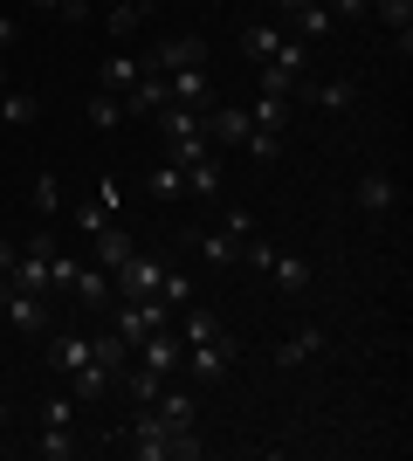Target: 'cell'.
<instances>
[{
    "label": "cell",
    "mask_w": 413,
    "mask_h": 461,
    "mask_svg": "<svg viewBox=\"0 0 413 461\" xmlns=\"http://www.w3.org/2000/svg\"><path fill=\"white\" fill-rule=\"evenodd\" d=\"M118 447L131 461H200V434H193V427H166L152 406H138V413H131V427L118 434Z\"/></svg>",
    "instance_id": "6da1fadb"
},
{
    "label": "cell",
    "mask_w": 413,
    "mask_h": 461,
    "mask_svg": "<svg viewBox=\"0 0 413 461\" xmlns=\"http://www.w3.org/2000/svg\"><path fill=\"white\" fill-rule=\"evenodd\" d=\"M0 310H7V324H14L21 338H49V330H56V296H35V289H14L7 276H0Z\"/></svg>",
    "instance_id": "7a4b0ae2"
},
{
    "label": "cell",
    "mask_w": 413,
    "mask_h": 461,
    "mask_svg": "<svg viewBox=\"0 0 413 461\" xmlns=\"http://www.w3.org/2000/svg\"><path fill=\"white\" fill-rule=\"evenodd\" d=\"M111 317H118V338L138 351L145 338H152V330H166V324H173V303H166V296H138V303L111 296Z\"/></svg>",
    "instance_id": "3957f363"
},
{
    "label": "cell",
    "mask_w": 413,
    "mask_h": 461,
    "mask_svg": "<svg viewBox=\"0 0 413 461\" xmlns=\"http://www.w3.org/2000/svg\"><path fill=\"white\" fill-rule=\"evenodd\" d=\"M235 330H220V338H207V345H186V358H179V372L193 385H220L228 372H235Z\"/></svg>",
    "instance_id": "277c9868"
},
{
    "label": "cell",
    "mask_w": 413,
    "mask_h": 461,
    "mask_svg": "<svg viewBox=\"0 0 413 461\" xmlns=\"http://www.w3.org/2000/svg\"><path fill=\"white\" fill-rule=\"evenodd\" d=\"M145 69H158V77H173V69H200L207 62V41L200 35H166V41H152V56H138Z\"/></svg>",
    "instance_id": "5b68a950"
},
{
    "label": "cell",
    "mask_w": 413,
    "mask_h": 461,
    "mask_svg": "<svg viewBox=\"0 0 413 461\" xmlns=\"http://www.w3.org/2000/svg\"><path fill=\"white\" fill-rule=\"evenodd\" d=\"M352 207L365 213V221H386V213L400 207V186H393V173L365 166V173H358V186H352Z\"/></svg>",
    "instance_id": "8992f818"
},
{
    "label": "cell",
    "mask_w": 413,
    "mask_h": 461,
    "mask_svg": "<svg viewBox=\"0 0 413 461\" xmlns=\"http://www.w3.org/2000/svg\"><path fill=\"white\" fill-rule=\"evenodd\" d=\"M324 345H331V338H324V324H296L290 338L275 345V366H283V372H303V366H317V358H324Z\"/></svg>",
    "instance_id": "52a82bcc"
},
{
    "label": "cell",
    "mask_w": 413,
    "mask_h": 461,
    "mask_svg": "<svg viewBox=\"0 0 413 461\" xmlns=\"http://www.w3.org/2000/svg\"><path fill=\"white\" fill-rule=\"evenodd\" d=\"M179 358H186V345H179V330L166 324V330H152L145 345L131 351V366H145V372H158V379H173L179 372Z\"/></svg>",
    "instance_id": "ba28073f"
},
{
    "label": "cell",
    "mask_w": 413,
    "mask_h": 461,
    "mask_svg": "<svg viewBox=\"0 0 413 461\" xmlns=\"http://www.w3.org/2000/svg\"><path fill=\"white\" fill-rule=\"evenodd\" d=\"M111 296H118V289H111V269H97V262L83 255L76 283H69V303H76V310H111Z\"/></svg>",
    "instance_id": "9c48e42d"
},
{
    "label": "cell",
    "mask_w": 413,
    "mask_h": 461,
    "mask_svg": "<svg viewBox=\"0 0 413 461\" xmlns=\"http://www.w3.org/2000/svg\"><path fill=\"white\" fill-rule=\"evenodd\" d=\"M158 276H166V262H158V255H131L111 289H118L124 303H138V296H158Z\"/></svg>",
    "instance_id": "30bf717a"
},
{
    "label": "cell",
    "mask_w": 413,
    "mask_h": 461,
    "mask_svg": "<svg viewBox=\"0 0 413 461\" xmlns=\"http://www.w3.org/2000/svg\"><path fill=\"white\" fill-rule=\"evenodd\" d=\"M166 104L207 111V104H214V77H207V62H200V69H173V77H166Z\"/></svg>",
    "instance_id": "8fae6325"
},
{
    "label": "cell",
    "mask_w": 413,
    "mask_h": 461,
    "mask_svg": "<svg viewBox=\"0 0 413 461\" xmlns=\"http://www.w3.org/2000/svg\"><path fill=\"white\" fill-rule=\"evenodd\" d=\"M193 255H200V262H207L214 276H228V269L241 262V241H235L228 228H220V221H214V228H200V234H193Z\"/></svg>",
    "instance_id": "7c38bea8"
},
{
    "label": "cell",
    "mask_w": 413,
    "mask_h": 461,
    "mask_svg": "<svg viewBox=\"0 0 413 461\" xmlns=\"http://www.w3.org/2000/svg\"><path fill=\"white\" fill-rule=\"evenodd\" d=\"M296 96L317 104V111H352V104H358V83L352 77H317V83H296Z\"/></svg>",
    "instance_id": "4fadbf2b"
},
{
    "label": "cell",
    "mask_w": 413,
    "mask_h": 461,
    "mask_svg": "<svg viewBox=\"0 0 413 461\" xmlns=\"http://www.w3.org/2000/svg\"><path fill=\"white\" fill-rule=\"evenodd\" d=\"M90 241H97V249H90V262H97V269H111V276H118L124 262H131V255H138V241H131V234L118 228V221H111V228H97V234H90Z\"/></svg>",
    "instance_id": "5bb4252c"
},
{
    "label": "cell",
    "mask_w": 413,
    "mask_h": 461,
    "mask_svg": "<svg viewBox=\"0 0 413 461\" xmlns=\"http://www.w3.org/2000/svg\"><path fill=\"white\" fill-rule=\"evenodd\" d=\"M28 207H35L41 228H49V221H62V179H56V166H41V173L28 179Z\"/></svg>",
    "instance_id": "9a60e30c"
},
{
    "label": "cell",
    "mask_w": 413,
    "mask_h": 461,
    "mask_svg": "<svg viewBox=\"0 0 413 461\" xmlns=\"http://www.w3.org/2000/svg\"><path fill=\"white\" fill-rule=\"evenodd\" d=\"M158 111H166V77H158V69H145V77L124 90V117H158Z\"/></svg>",
    "instance_id": "2e32d148"
},
{
    "label": "cell",
    "mask_w": 413,
    "mask_h": 461,
    "mask_svg": "<svg viewBox=\"0 0 413 461\" xmlns=\"http://www.w3.org/2000/svg\"><path fill=\"white\" fill-rule=\"evenodd\" d=\"M41 345H49V366H56L62 379H69V372H76L83 358H90V338H76V330H49Z\"/></svg>",
    "instance_id": "e0dca14e"
},
{
    "label": "cell",
    "mask_w": 413,
    "mask_h": 461,
    "mask_svg": "<svg viewBox=\"0 0 413 461\" xmlns=\"http://www.w3.org/2000/svg\"><path fill=\"white\" fill-rule=\"evenodd\" d=\"M220 310H207V303H186L179 310V345H207V338H220Z\"/></svg>",
    "instance_id": "ac0fdd59"
},
{
    "label": "cell",
    "mask_w": 413,
    "mask_h": 461,
    "mask_svg": "<svg viewBox=\"0 0 413 461\" xmlns=\"http://www.w3.org/2000/svg\"><path fill=\"white\" fill-rule=\"evenodd\" d=\"M35 117H41V96L35 90H14V83L0 90V124H7V131H28Z\"/></svg>",
    "instance_id": "d6986e66"
},
{
    "label": "cell",
    "mask_w": 413,
    "mask_h": 461,
    "mask_svg": "<svg viewBox=\"0 0 413 461\" xmlns=\"http://www.w3.org/2000/svg\"><path fill=\"white\" fill-rule=\"evenodd\" d=\"M337 21H331V7H324V0H303V7H296L290 14V28H283V35H296V41H317V35H331Z\"/></svg>",
    "instance_id": "ffe728a7"
},
{
    "label": "cell",
    "mask_w": 413,
    "mask_h": 461,
    "mask_svg": "<svg viewBox=\"0 0 413 461\" xmlns=\"http://www.w3.org/2000/svg\"><path fill=\"white\" fill-rule=\"evenodd\" d=\"M83 124H90V131H118V124H124V96L90 90V96H83Z\"/></svg>",
    "instance_id": "44dd1931"
},
{
    "label": "cell",
    "mask_w": 413,
    "mask_h": 461,
    "mask_svg": "<svg viewBox=\"0 0 413 461\" xmlns=\"http://www.w3.org/2000/svg\"><path fill=\"white\" fill-rule=\"evenodd\" d=\"M283 28H275V21H256V28H241V56L248 62H275V49H283Z\"/></svg>",
    "instance_id": "7402d4cb"
},
{
    "label": "cell",
    "mask_w": 413,
    "mask_h": 461,
    "mask_svg": "<svg viewBox=\"0 0 413 461\" xmlns=\"http://www.w3.org/2000/svg\"><path fill=\"white\" fill-rule=\"evenodd\" d=\"M373 14L393 28V41H400V56H413V0H373Z\"/></svg>",
    "instance_id": "603a6c76"
},
{
    "label": "cell",
    "mask_w": 413,
    "mask_h": 461,
    "mask_svg": "<svg viewBox=\"0 0 413 461\" xmlns=\"http://www.w3.org/2000/svg\"><path fill=\"white\" fill-rule=\"evenodd\" d=\"M152 413H158V420H166V427H193V393L166 379V393H158V400H152Z\"/></svg>",
    "instance_id": "cb8c5ba5"
},
{
    "label": "cell",
    "mask_w": 413,
    "mask_h": 461,
    "mask_svg": "<svg viewBox=\"0 0 413 461\" xmlns=\"http://www.w3.org/2000/svg\"><path fill=\"white\" fill-rule=\"evenodd\" d=\"M269 276H275V289H283V296H303V289H310V262H303V255H283V249H275Z\"/></svg>",
    "instance_id": "d4e9b609"
},
{
    "label": "cell",
    "mask_w": 413,
    "mask_h": 461,
    "mask_svg": "<svg viewBox=\"0 0 413 461\" xmlns=\"http://www.w3.org/2000/svg\"><path fill=\"white\" fill-rule=\"evenodd\" d=\"M138 77H145V62H138V56H111V62H103V77H97V90L124 96V90H131Z\"/></svg>",
    "instance_id": "484cf974"
},
{
    "label": "cell",
    "mask_w": 413,
    "mask_h": 461,
    "mask_svg": "<svg viewBox=\"0 0 413 461\" xmlns=\"http://www.w3.org/2000/svg\"><path fill=\"white\" fill-rule=\"evenodd\" d=\"M248 124H256V131H283V124H290V96H262V90H256Z\"/></svg>",
    "instance_id": "4316f807"
},
{
    "label": "cell",
    "mask_w": 413,
    "mask_h": 461,
    "mask_svg": "<svg viewBox=\"0 0 413 461\" xmlns=\"http://www.w3.org/2000/svg\"><path fill=\"white\" fill-rule=\"evenodd\" d=\"M145 193H152V200H186V173L166 158V166H152V173H145Z\"/></svg>",
    "instance_id": "83f0119b"
},
{
    "label": "cell",
    "mask_w": 413,
    "mask_h": 461,
    "mask_svg": "<svg viewBox=\"0 0 413 461\" xmlns=\"http://www.w3.org/2000/svg\"><path fill=\"white\" fill-rule=\"evenodd\" d=\"M186 193H193V200H220V166H214V158L186 166Z\"/></svg>",
    "instance_id": "f1b7e54d"
},
{
    "label": "cell",
    "mask_w": 413,
    "mask_h": 461,
    "mask_svg": "<svg viewBox=\"0 0 413 461\" xmlns=\"http://www.w3.org/2000/svg\"><path fill=\"white\" fill-rule=\"evenodd\" d=\"M124 385H131V406H152L158 393H166V379H158V372H145V366H124Z\"/></svg>",
    "instance_id": "f546056e"
},
{
    "label": "cell",
    "mask_w": 413,
    "mask_h": 461,
    "mask_svg": "<svg viewBox=\"0 0 413 461\" xmlns=\"http://www.w3.org/2000/svg\"><path fill=\"white\" fill-rule=\"evenodd\" d=\"M138 21H145V7H131V0H118V7H103V28H111L118 41H131V35H138Z\"/></svg>",
    "instance_id": "4dcf8cb0"
},
{
    "label": "cell",
    "mask_w": 413,
    "mask_h": 461,
    "mask_svg": "<svg viewBox=\"0 0 413 461\" xmlns=\"http://www.w3.org/2000/svg\"><path fill=\"white\" fill-rule=\"evenodd\" d=\"M35 455H41V461H69V455H76V441H69V427H41Z\"/></svg>",
    "instance_id": "1f68e13d"
},
{
    "label": "cell",
    "mask_w": 413,
    "mask_h": 461,
    "mask_svg": "<svg viewBox=\"0 0 413 461\" xmlns=\"http://www.w3.org/2000/svg\"><path fill=\"white\" fill-rule=\"evenodd\" d=\"M241 152L269 166V158H283V131H256V124H248V138H241Z\"/></svg>",
    "instance_id": "d6a6232c"
},
{
    "label": "cell",
    "mask_w": 413,
    "mask_h": 461,
    "mask_svg": "<svg viewBox=\"0 0 413 461\" xmlns=\"http://www.w3.org/2000/svg\"><path fill=\"white\" fill-rule=\"evenodd\" d=\"M269 262H275V241H269V234H248V241H241V269L269 276Z\"/></svg>",
    "instance_id": "836d02e7"
},
{
    "label": "cell",
    "mask_w": 413,
    "mask_h": 461,
    "mask_svg": "<svg viewBox=\"0 0 413 461\" xmlns=\"http://www.w3.org/2000/svg\"><path fill=\"white\" fill-rule=\"evenodd\" d=\"M69 228H76V234H97V228H111V213H103L97 200H76V207H69Z\"/></svg>",
    "instance_id": "e575fe53"
},
{
    "label": "cell",
    "mask_w": 413,
    "mask_h": 461,
    "mask_svg": "<svg viewBox=\"0 0 413 461\" xmlns=\"http://www.w3.org/2000/svg\"><path fill=\"white\" fill-rule=\"evenodd\" d=\"M158 296H166L173 310H186V303H193V276H173V269H166V276H158Z\"/></svg>",
    "instance_id": "d590c367"
},
{
    "label": "cell",
    "mask_w": 413,
    "mask_h": 461,
    "mask_svg": "<svg viewBox=\"0 0 413 461\" xmlns=\"http://www.w3.org/2000/svg\"><path fill=\"white\" fill-rule=\"evenodd\" d=\"M220 228L235 234V241H248V234H256V213H248V207H228V213H220Z\"/></svg>",
    "instance_id": "8d00e7d4"
},
{
    "label": "cell",
    "mask_w": 413,
    "mask_h": 461,
    "mask_svg": "<svg viewBox=\"0 0 413 461\" xmlns=\"http://www.w3.org/2000/svg\"><path fill=\"white\" fill-rule=\"evenodd\" d=\"M90 200H97V207L111 213V221H118V207H124V186H118V179H97V193H90Z\"/></svg>",
    "instance_id": "74e56055"
},
{
    "label": "cell",
    "mask_w": 413,
    "mask_h": 461,
    "mask_svg": "<svg viewBox=\"0 0 413 461\" xmlns=\"http://www.w3.org/2000/svg\"><path fill=\"white\" fill-rule=\"evenodd\" d=\"M324 7H331V21H365L373 14V0H324Z\"/></svg>",
    "instance_id": "f35d334b"
},
{
    "label": "cell",
    "mask_w": 413,
    "mask_h": 461,
    "mask_svg": "<svg viewBox=\"0 0 413 461\" xmlns=\"http://www.w3.org/2000/svg\"><path fill=\"white\" fill-rule=\"evenodd\" d=\"M41 427H69V393H56V400L41 406Z\"/></svg>",
    "instance_id": "ab89813d"
},
{
    "label": "cell",
    "mask_w": 413,
    "mask_h": 461,
    "mask_svg": "<svg viewBox=\"0 0 413 461\" xmlns=\"http://www.w3.org/2000/svg\"><path fill=\"white\" fill-rule=\"evenodd\" d=\"M90 7H97V0H62V14H56V21H69V28H83V21H90Z\"/></svg>",
    "instance_id": "60d3db41"
},
{
    "label": "cell",
    "mask_w": 413,
    "mask_h": 461,
    "mask_svg": "<svg viewBox=\"0 0 413 461\" xmlns=\"http://www.w3.org/2000/svg\"><path fill=\"white\" fill-rule=\"evenodd\" d=\"M14 255H21V249H14V241H7V234H0V276L14 269Z\"/></svg>",
    "instance_id": "b9f144b4"
},
{
    "label": "cell",
    "mask_w": 413,
    "mask_h": 461,
    "mask_svg": "<svg viewBox=\"0 0 413 461\" xmlns=\"http://www.w3.org/2000/svg\"><path fill=\"white\" fill-rule=\"evenodd\" d=\"M14 28H21L14 14H0V56H7V41H14Z\"/></svg>",
    "instance_id": "7bdbcfd3"
},
{
    "label": "cell",
    "mask_w": 413,
    "mask_h": 461,
    "mask_svg": "<svg viewBox=\"0 0 413 461\" xmlns=\"http://www.w3.org/2000/svg\"><path fill=\"white\" fill-rule=\"evenodd\" d=\"M28 7H35V14H62V0H28Z\"/></svg>",
    "instance_id": "ee69618b"
},
{
    "label": "cell",
    "mask_w": 413,
    "mask_h": 461,
    "mask_svg": "<svg viewBox=\"0 0 413 461\" xmlns=\"http://www.w3.org/2000/svg\"><path fill=\"white\" fill-rule=\"evenodd\" d=\"M269 7H275V14H283V21H290V14H296V7H303V0H269Z\"/></svg>",
    "instance_id": "f6af8a7d"
},
{
    "label": "cell",
    "mask_w": 413,
    "mask_h": 461,
    "mask_svg": "<svg viewBox=\"0 0 413 461\" xmlns=\"http://www.w3.org/2000/svg\"><path fill=\"white\" fill-rule=\"evenodd\" d=\"M0 90H7V62H0Z\"/></svg>",
    "instance_id": "bcb514c9"
},
{
    "label": "cell",
    "mask_w": 413,
    "mask_h": 461,
    "mask_svg": "<svg viewBox=\"0 0 413 461\" xmlns=\"http://www.w3.org/2000/svg\"><path fill=\"white\" fill-rule=\"evenodd\" d=\"M0 427H7V400H0Z\"/></svg>",
    "instance_id": "7dc6e473"
},
{
    "label": "cell",
    "mask_w": 413,
    "mask_h": 461,
    "mask_svg": "<svg viewBox=\"0 0 413 461\" xmlns=\"http://www.w3.org/2000/svg\"><path fill=\"white\" fill-rule=\"evenodd\" d=\"M97 7H118V0H97Z\"/></svg>",
    "instance_id": "c3c4849f"
},
{
    "label": "cell",
    "mask_w": 413,
    "mask_h": 461,
    "mask_svg": "<svg viewBox=\"0 0 413 461\" xmlns=\"http://www.w3.org/2000/svg\"><path fill=\"white\" fill-rule=\"evenodd\" d=\"M131 7H152V0H131Z\"/></svg>",
    "instance_id": "681fc988"
}]
</instances>
